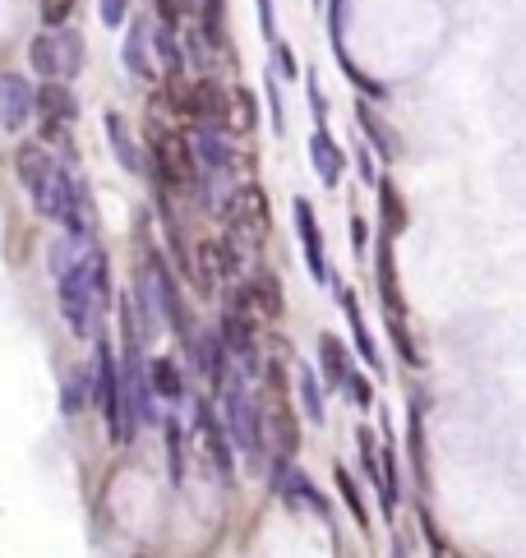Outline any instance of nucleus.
Returning a JSON list of instances; mask_svg holds the SVG:
<instances>
[{"mask_svg": "<svg viewBox=\"0 0 526 558\" xmlns=\"http://www.w3.org/2000/svg\"><path fill=\"white\" fill-rule=\"evenodd\" d=\"M153 51H157V65H162V74L171 79V88H176V79L185 74V51H180V37L171 24H157L153 28Z\"/></svg>", "mask_w": 526, "mask_h": 558, "instance_id": "412c9836", "label": "nucleus"}, {"mask_svg": "<svg viewBox=\"0 0 526 558\" xmlns=\"http://www.w3.org/2000/svg\"><path fill=\"white\" fill-rule=\"evenodd\" d=\"M56 42H60V74H65V79H79V74H84V60H88L84 33H79L74 24H65L56 33Z\"/></svg>", "mask_w": 526, "mask_h": 558, "instance_id": "5701e85b", "label": "nucleus"}, {"mask_svg": "<svg viewBox=\"0 0 526 558\" xmlns=\"http://www.w3.org/2000/svg\"><path fill=\"white\" fill-rule=\"evenodd\" d=\"M337 305H342V314H347V323H351V342H356V356L365 360L374 374H383V356H379V346H374L370 328H365V319H360L356 291H351V286H337Z\"/></svg>", "mask_w": 526, "mask_h": 558, "instance_id": "dca6fc26", "label": "nucleus"}, {"mask_svg": "<svg viewBox=\"0 0 526 558\" xmlns=\"http://www.w3.org/2000/svg\"><path fill=\"white\" fill-rule=\"evenodd\" d=\"M199 37L208 51H227V0H199Z\"/></svg>", "mask_w": 526, "mask_h": 558, "instance_id": "4be33fe9", "label": "nucleus"}, {"mask_svg": "<svg viewBox=\"0 0 526 558\" xmlns=\"http://www.w3.org/2000/svg\"><path fill=\"white\" fill-rule=\"evenodd\" d=\"M28 65H33V74L42 84H47V79H65V74H60V42L51 28L33 33V42H28Z\"/></svg>", "mask_w": 526, "mask_h": 558, "instance_id": "6ab92c4d", "label": "nucleus"}, {"mask_svg": "<svg viewBox=\"0 0 526 558\" xmlns=\"http://www.w3.org/2000/svg\"><path fill=\"white\" fill-rule=\"evenodd\" d=\"M374 190H379V208H383V217H388V222H383V236H402V226H407V208H402L397 185L388 176H379V185H374Z\"/></svg>", "mask_w": 526, "mask_h": 558, "instance_id": "a878e982", "label": "nucleus"}, {"mask_svg": "<svg viewBox=\"0 0 526 558\" xmlns=\"http://www.w3.org/2000/svg\"><path fill=\"white\" fill-rule=\"evenodd\" d=\"M162 434H167V471H171V485H185V434H180V420L176 416H162Z\"/></svg>", "mask_w": 526, "mask_h": 558, "instance_id": "cd10ccee", "label": "nucleus"}, {"mask_svg": "<svg viewBox=\"0 0 526 558\" xmlns=\"http://www.w3.org/2000/svg\"><path fill=\"white\" fill-rule=\"evenodd\" d=\"M130 10H134V0H97V19H102V28H125L130 24Z\"/></svg>", "mask_w": 526, "mask_h": 558, "instance_id": "473e14b6", "label": "nucleus"}, {"mask_svg": "<svg viewBox=\"0 0 526 558\" xmlns=\"http://www.w3.org/2000/svg\"><path fill=\"white\" fill-rule=\"evenodd\" d=\"M79 259V245H74L70 236H56L47 245V273H51V282H56L60 273H70V263Z\"/></svg>", "mask_w": 526, "mask_h": 558, "instance_id": "c756f323", "label": "nucleus"}, {"mask_svg": "<svg viewBox=\"0 0 526 558\" xmlns=\"http://www.w3.org/2000/svg\"><path fill=\"white\" fill-rule=\"evenodd\" d=\"M356 120H360V130H365V139H370L374 157H383V162H393V134H388V125H383L379 116L370 111V102H356Z\"/></svg>", "mask_w": 526, "mask_h": 558, "instance_id": "b1692460", "label": "nucleus"}, {"mask_svg": "<svg viewBox=\"0 0 526 558\" xmlns=\"http://www.w3.org/2000/svg\"><path fill=\"white\" fill-rule=\"evenodd\" d=\"M33 116H37V143H60L70 134L74 120H79V97L60 79H47V84H37Z\"/></svg>", "mask_w": 526, "mask_h": 558, "instance_id": "0eeeda50", "label": "nucleus"}, {"mask_svg": "<svg viewBox=\"0 0 526 558\" xmlns=\"http://www.w3.org/2000/svg\"><path fill=\"white\" fill-rule=\"evenodd\" d=\"M120 65L130 74L134 84H157L162 70H157V56H153V28H148L144 14H134L125 24V42H120Z\"/></svg>", "mask_w": 526, "mask_h": 558, "instance_id": "9d476101", "label": "nucleus"}, {"mask_svg": "<svg viewBox=\"0 0 526 558\" xmlns=\"http://www.w3.org/2000/svg\"><path fill=\"white\" fill-rule=\"evenodd\" d=\"M351 245H356L360 254H365V245H370V226H365V217H351Z\"/></svg>", "mask_w": 526, "mask_h": 558, "instance_id": "ea45409f", "label": "nucleus"}, {"mask_svg": "<svg viewBox=\"0 0 526 558\" xmlns=\"http://www.w3.org/2000/svg\"><path fill=\"white\" fill-rule=\"evenodd\" d=\"M102 130H107V143H111V153H116L120 167L130 171V176H144V157H139L130 120L120 116V111H102Z\"/></svg>", "mask_w": 526, "mask_h": 558, "instance_id": "f3484780", "label": "nucleus"}, {"mask_svg": "<svg viewBox=\"0 0 526 558\" xmlns=\"http://www.w3.org/2000/svg\"><path fill=\"white\" fill-rule=\"evenodd\" d=\"M190 148H194V157H199V167H204V176L213 180H222V185H231L236 180V143H231V134H222V130H208V125H190Z\"/></svg>", "mask_w": 526, "mask_h": 558, "instance_id": "1a4fd4ad", "label": "nucleus"}, {"mask_svg": "<svg viewBox=\"0 0 526 558\" xmlns=\"http://www.w3.org/2000/svg\"><path fill=\"white\" fill-rule=\"evenodd\" d=\"M310 162H314V176H319L328 190H337V185H342L347 153L337 148V139L328 134V125H314V134H310Z\"/></svg>", "mask_w": 526, "mask_h": 558, "instance_id": "4468645a", "label": "nucleus"}, {"mask_svg": "<svg viewBox=\"0 0 526 558\" xmlns=\"http://www.w3.org/2000/svg\"><path fill=\"white\" fill-rule=\"evenodd\" d=\"M79 0H37V19H42V28H51V33H60V28L70 24V14Z\"/></svg>", "mask_w": 526, "mask_h": 558, "instance_id": "2f4dec72", "label": "nucleus"}, {"mask_svg": "<svg viewBox=\"0 0 526 558\" xmlns=\"http://www.w3.org/2000/svg\"><path fill=\"white\" fill-rule=\"evenodd\" d=\"M305 93H310V111H314V125H328V102H323V88L314 79V70L305 74Z\"/></svg>", "mask_w": 526, "mask_h": 558, "instance_id": "e433bc0d", "label": "nucleus"}, {"mask_svg": "<svg viewBox=\"0 0 526 558\" xmlns=\"http://www.w3.org/2000/svg\"><path fill=\"white\" fill-rule=\"evenodd\" d=\"M93 402L107 420V434L111 443H130L134 429H130V411H125V374H120V360H116V346L107 337H97V360H93Z\"/></svg>", "mask_w": 526, "mask_h": 558, "instance_id": "20e7f679", "label": "nucleus"}, {"mask_svg": "<svg viewBox=\"0 0 526 558\" xmlns=\"http://www.w3.org/2000/svg\"><path fill=\"white\" fill-rule=\"evenodd\" d=\"M217 402H222V420H227V429H231L236 452L250 466H259V471H263V466H268V457H273V439H268V411H263V397H259V388H254V379L240 365L227 369V379H222V388H217Z\"/></svg>", "mask_w": 526, "mask_h": 558, "instance_id": "f257e3e1", "label": "nucleus"}, {"mask_svg": "<svg viewBox=\"0 0 526 558\" xmlns=\"http://www.w3.org/2000/svg\"><path fill=\"white\" fill-rule=\"evenodd\" d=\"M333 475H337V494H342L347 512L356 517V526H360V531H370V512H365V499H360V485L351 480V471H347V466H337Z\"/></svg>", "mask_w": 526, "mask_h": 558, "instance_id": "c85d7f7f", "label": "nucleus"}, {"mask_svg": "<svg viewBox=\"0 0 526 558\" xmlns=\"http://www.w3.org/2000/svg\"><path fill=\"white\" fill-rule=\"evenodd\" d=\"M356 171H360V180H365V185H379V167H374V148H370V143H360V148H356Z\"/></svg>", "mask_w": 526, "mask_h": 558, "instance_id": "4c0bfd02", "label": "nucleus"}, {"mask_svg": "<svg viewBox=\"0 0 526 558\" xmlns=\"http://www.w3.org/2000/svg\"><path fill=\"white\" fill-rule=\"evenodd\" d=\"M259 33L268 37V47L277 42V10H273V0H259Z\"/></svg>", "mask_w": 526, "mask_h": 558, "instance_id": "58836bf2", "label": "nucleus"}, {"mask_svg": "<svg viewBox=\"0 0 526 558\" xmlns=\"http://www.w3.org/2000/svg\"><path fill=\"white\" fill-rule=\"evenodd\" d=\"M148 383L162 402H185L190 397V383H185V369L176 365L171 356H153L148 360Z\"/></svg>", "mask_w": 526, "mask_h": 558, "instance_id": "a211bd4d", "label": "nucleus"}, {"mask_svg": "<svg viewBox=\"0 0 526 558\" xmlns=\"http://www.w3.org/2000/svg\"><path fill=\"white\" fill-rule=\"evenodd\" d=\"M347 392H351V402H356L360 411H370V406H374V383L365 379L360 369H356V374H351V379H347Z\"/></svg>", "mask_w": 526, "mask_h": 558, "instance_id": "c9c22d12", "label": "nucleus"}, {"mask_svg": "<svg viewBox=\"0 0 526 558\" xmlns=\"http://www.w3.org/2000/svg\"><path fill=\"white\" fill-rule=\"evenodd\" d=\"M176 111L190 125H208V130H240L236 125V97L227 88L217 84V79H199V84H180L176 88Z\"/></svg>", "mask_w": 526, "mask_h": 558, "instance_id": "39448f33", "label": "nucleus"}, {"mask_svg": "<svg viewBox=\"0 0 526 558\" xmlns=\"http://www.w3.org/2000/svg\"><path fill=\"white\" fill-rule=\"evenodd\" d=\"M97 305H102V296H97V282H93V254L79 250V259L70 263V273L56 277V309L74 337H93Z\"/></svg>", "mask_w": 526, "mask_h": 558, "instance_id": "f03ea898", "label": "nucleus"}, {"mask_svg": "<svg viewBox=\"0 0 526 558\" xmlns=\"http://www.w3.org/2000/svg\"><path fill=\"white\" fill-rule=\"evenodd\" d=\"M250 286V296H254V309H259L263 319H282V286H277L273 273H254Z\"/></svg>", "mask_w": 526, "mask_h": 558, "instance_id": "393cba45", "label": "nucleus"}, {"mask_svg": "<svg viewBox=\"0 0 526 558\" xmlns=\"http://www.w3.org/2000/svg\"><path fill=\"white\" fill-rule=\"evenodd\" d=\"M88 397H93V374H70L65 388H60V416L65 420H79L84 416Z\"/></svg>", "mask_w": 526, "mask_h": 558, "instance_id": "bb28decb", "label": "nucleus"}, {"mask_svg": "<svg viewBox=\"0 0 526 558\" xmlns=\"http://www.w3.org/2000/svg\"><path fill=\"white\" fill-rule=\"evenodd\" d=\"M33 102H37V88L28 84L24 74H0V130L5 134H19L33 120Z\"/></svg>", "mask_w": 526, "mask_h": 558, "instance_id": "ddd939ff", "label": "nucleus"}, {"mask_svg": "<svg viewBox=\"0 0 526 558\" xmlns=\"http://www.w3.org/2000/svg\"><path fill=\"white\" fill-rule=\"evenodd\" d=\"M263 102H268V120H273V134H287V107H282V79L268 70L263 79Z\"/></svg>", "mask_w": 526, "mask_h": 558, "instance_id": "7c9ffc66", "label": "nucleus"}, {"mask_svg": "<svg viewBox=\"0 0 526 558\" xmlns=\"http://www.w3.org/2000/svg\"><path fill=\"white\" fill-rule=\"evenodd\" d=\"M319 379H323V388L328 392H347V379L356 374V365H351V356H347V342L342 337H333V333H323L319 337Z\"/></svg>", "mask_w": 526, "mask_h": 558, "instance_id": "2eb2a0df", "label": "nucleus"}, {"mask_svg": "<svg viewBox=\"0 0 526 558\" xmlns=\"http://www.w3.org/2000/svg\"><path fill=\"white\" fill-rule=\"evenodd\" d=\"M291 217H296L300 254H305V263H310V277L319 286H333V263H328V250H323V231H319V217H314L310 199L291 203Z\"/></svg>", "mask_w": 526, "mask_h": 558, "instance_id": "9b49d317", "label": "nucleus"}, {"mask_svg": "<svg viewBox=\"0 0 526 558\" xmlns=\"http://www.w3.org/2000/svg\"><path fill=\"white\" fill-rule=\"evenodd\" d=\"M277 494L287 499V508H305V512H314V517H323V522L333 526V508H328V499L319 494V485H314L300 466L277 462Z\"/></svg>", "mask_w": 526, "mask_h": 558, "instance_id": "f8f14e48", "label": "nucleus"}, {"mask_svg": "<svg viewBox=\"0 0 526 558\" xmlns=\"http://www.w3.org/2000/svg\"><path fill=\"white\" fill-rule=\"evenodd\" d=\"M296 392H300V406H305V420H310V425H328V406H323V379H319V369L300 365L296 369Z\"/></svg>", "mask_w": 526, "mask_h": 558, "instance_id": "aec40b11", "label": "nucleus"}, {"mask_svg": "<svg viewBox=\"0 0 526 558\" xmlns=\"http://www.w3.org/2000/svg\"><path fill=\"white\" fill-rule=\"evenodd\" d=\"M236 107H240V130H254V125H259V102H254V93L250 88H236Z\"/></svg>", "mask_w": 526, "mask_h": 558, "instance_id": "f704fd0d", "label": "nucleus"}, {"mask_svg": "<svg viewBox=\"0 0 526 558\" xmlns=\"http://www.w3.org/2000/svg\"><path fill=\"white\" fill-rule=\"evenodd\" d=\"M47 222H56L65 236L88 250L97 245V217H93V190H88V180L79 176L74 167H60V180H56V199H51V213Z\"/></svg>", "mask_w": 526, "mask_h": 558, "instance_id": "7ed1b4c3", "label": "nucleus"}, {"mask_svg": "<svg viewBox=\"0 0 526 558\" xmlns=\"http://www.w3.org/2000/svg\"><path fill=\"white\" fill-rule=\"evenodd\" d=\"M194 429H199V439H204L213 475L222 480V485H231V480H236V443H231L227 420H217L213 402H204V397L194 402Z\"/></svg>", "mask_w": 526, "mask_h": 558, "instance_id": "6e6552de", "label": "nucleus"}, {"mask_svg": "<svg viewBox=\"0 0 526 558\" xmlns=\"http://www.w3.org/2000/svg\"><path fill=\"white\" fill-rule=\"evenodd\" d=\"M60 167H65V162H56V157L47 153V143H19V153H14V176H19V190L33 199L37 217L51 213Z\"/></svg>", "mask_w": 526, "mask_h": 558, "instance_id": "423d86ee", "label": "nucleus"}, {"mask_svg": "<svg viewBox=\"0 0 526 558\" xmlns=\"http://www.w3.org/2000/svg\"><path fill=\"white\" fill-rule=\"evenodd\" d=\"M273 74H277V79H287V84H291V79H300V60H296V51H291L282 37L273 42Z\"/></svg>", "mask_w": 526, "mask_h": 558, "instance_id": "72a5a7b5", "label": "nucleus"}]
</instances>
